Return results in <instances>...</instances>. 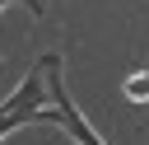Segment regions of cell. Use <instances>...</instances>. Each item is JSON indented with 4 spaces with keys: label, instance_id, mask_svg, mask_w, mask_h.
<instances>
[{
    "label": "cell",
    "instance_id": "obj_1",
    "mask_svg": "<svg viewBox=\"0 0 149 145\" xmlns=\"http://www.w3.org/2000/svg\"><path fill=\"white\" fill-rule=\"evenodd\" d=\"M42 75H47V98H51V126L70 131L79 145H107V140L84 122V112L74 108V98H70V89H65V80H61V56H42Z\"/></svg>",
    "mask_w": 149,
    "mask_h": 145
},
{
    "label": "cell",
    "instance_id": "obj_4",
    "mask_svg": "<svg viewBox=\"0 0 149 145\" xmlns=\"http://www.w3.org/2000/svg\"><path fill=\"white\" fill-rule=\"evenodd\" d=\"M9 5H19V9H28V14H37V19H42V9H47L42 0H0V9H9Z\"/></svg>",
    "mask_w": 149,
    "mask_h": 145
},
{
    "label": "cell",
    "instance_id": "obj_2",
    "mask_svg": "<svg viewBox=\"0 0 149 145\" xmlns=\"http://www.w3.org/2000/svg\"><path fill=\"white\" fill-rule=\"evenodd\" d=\"M33 122H51V108H47V80H42V61L33 75H23V84L0 103V140L19 126H33Z\"/></svg>",
    "mask_w": 149,
    "mask_h": 145
},
{
    "label": "cell",
    "instance_id": "obj_3",
    "mask_svg": "<svg viewBox=\"0 0 149 145\" xmlns=\"http://www.w3.org/2000/svg\"><path fill=\"white\" fill-rule=\"evenodd\" d=\"M121 89H126V98H135V103H144V98H149V70H140V75H130V80H126Z\"/></svg>",
    "mask_w": 149,
    "mask_h": 145
}]
</instances>
